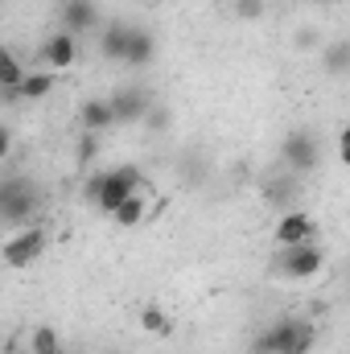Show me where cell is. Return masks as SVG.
Segmentation results:
<instances>
[{
    "label": "cell",
    "mask_w": 350,
    "mask_h": 354,
    "mask_svg": "<svg viewBox=\"0 0 350 354\" xmlns=\"http://www.w3.org/2000/svg\"><path fill=\"white\" fill-rule=\"evenodd\" d=\"M12 145H17V136H12V128L8 124H0V161L12 153Z\"/></svg>",
    "instance_id": "cell-22"
},
{
    "label": "cell",
    "mask_w": 350,
    "mask_h": 354,
    "mask_svg": "<svg viewBox=\"0 0 350 354\" xmlns=\"http://www.w3.org/2000/svg\"><path fill=\"white\" fill-rule=\"evenodd\" d=\"M21 79H25V62H21L8 46H0V95H4L8 103H17V87H21Z\"/></svg>",
    "instance_id": "cell-12"
},
{
    "label": "cell",
    "mask_w": 350,
    "mask_h": 354,
    "mask_svg": "<svg viewBox=\"0 0 350 354\" xmlns=\"http://www.w3.org/2000/svg\"><path fill=\"white\" fill-rule=\"evenodd\" d=\"M272 268H276L284 280H313V276H322V268H326V252H322L317 243H288V248H280V256H276Z\"/></svg>",
    "instance_id": "cell-4"
},
{
    "label": "cell",
    "mask_w": 350,
    "mask_h": 354,
    "mask_svg": "<svg viewBox=\"0 0 350 354\" xmlns=\"http://www.w3.org/2000/svg\"><path fill=\"white\" fill-rule=\"evenodd\" d=\"M140 169L136 165H116V169H107V174H91L87 181V202L95 206V210H103V214H111L128 194H136L140 189Z\"/></svg>",
    "instance_id": "cell-2"
},
{
    "label": "cell",
    "mask_w": 350,
    "mask_h": 354,
    "mask_svg": "<svg viewBox=\"0 0 350 354\" xmlns=\"http://www.w3.org/2000/svg\"><path fill=\"white\" fill-rule=\"evenodd\" d=\"M280 161L293 169V174H309L317 161H322V149H317V136L313 132H305V128H297V132H288L284 140H280Z\"/></svg>",
    "instance_id": "cell-6"
},
{
    "label": "cell",
    "mask_w": 350,
    "mask_h": 354,
    "mask_svg": "<svg viewBox=\"0 0 350 354\" xmlns=\"http://www.w3.org/2000/svg\"><path fill=\"white\" fill-rule=\"evenodd\" d=\"M29 351L33 354H62V338H58V330H54V326H37V330L29 334Z\"/></svg>",
    "instance_id": "cell-18"
},
{
    "label": "cell",
    "mask_w": 350,
    "mask_h": 354,
    "mask_svg": "<svg viewBox=\"0 0 350 354\" xmlns=\"http://www.w3.org/2000/svg\"><path fill=\"white\" fill-rule=\"evenodd\" d=\"M153 58H157V37H153L149 29H136V25H132L128 46H124V62H128V66H149Z\"/></svg>",
    "instance_id": "cell-11"
},
{
    "label": "cell",
    "mask_w": 350,
    "mask_h": 354,
    "mask_svg": "<svg viewBox=\"0 0 350 354\" xmlns=\"http://www.w3.org/2000/svg\"><path fill=\"white\" fill-rule=\"evenodd\" d=\"M145 214H149V198L136 189V194H128V198L107 214V218H111L116 227H140V223H145Z\"/></svg>",
    "instance_id": "cell-14"
},
{
    "label": "cell",
    "mask_w": 350,
    "mask_h": 354,
    "mask_svg": "<svg viewBox=\"0 0 350 354\" xmlns=\"http://www.w3.org/2000/svg\"><path fill=\"white\" fill-rule=\"evenodd\" d=\"M326 71L330 75H347L350 71V46L347 41H330L326 46Z\"/></svg>",
    "instance_id": "cell-19"
},
{
    "label": "cell",
    "mask_w": 350,
    "mask_h": 354,
    "mask_svg": "<svg viewBox=\"0 0 350 354\" xmlns=\"http://www.w3.org/2000/svg\"><path fill=\"white\" fill-rule=\"evenodd\" d=\"M272 235H276L280 248H288V243H313L317 239V223L305 210H288V214L276 218V231Z\"/></svg>",
    "instance_id": "cell-9"
},
{
    "label": "cell",
    "mask_w": 350,
    "mask_h": 354,
    "mask_svg": "<svg viewBox=\"0 0 350 354\" xmlns=\"http://www.w3.org/2000/svg\"><path fill=\"white\" fill-rule=\"evenodd\" d=\"M8 354H12V351H8Z\"/></svg>",
    "instance_id": "cell-23"
},
{
    "label": "cell",
    "mask_w": 350,
    "mask_h": 354,
    "mask_svg": "<svg viewBox=\"0 0 350 354\" xmlns=\"http://www.w3.org/2000/svg\"><path fill=\"white\" fill-rule=\"evenodd\" d=\"M58 17H62V29L66 33H91L95 25H99V8H95V0H62V8H58Z\"/></svg>",
    "instance_id": "cell-10"
},
{
    "label": "cell",
    "mask_w": 350,
    "mask_h": 354,
    "mask_svg": "<svg viewBox=\"0 0 350 354\" xmlns=\"http://www.w3.org/2000/svg\"><path fill=\"white\" fill-rule=\"evenodd\" d=\"M37 58H42V66H46V71L62 75V71H71V66L79 62V37H75V33H66V29H58V33H50V37L42 41Z\"/></svg>",
    "instance_id": "cell-7"
},
{
    "label": "cell",
    "mask_w": 350,
    "mask_h": 354,
    "mask_svg": "<svg viewBox=\"0 0 350 354\" xmlns=\"http://www.w3.org/2000/svg\"><path fill=\"white\" fill-rule=\"evenodd\" d=\"M54 83H58V79H54V71H46V66H42V71H25V79H21V87H17V103H21V99H25V103L46 99V95L54 91Z\"/></svg>",
    "instance_id": "cell-13"
},
{
    "label": "cell",
    "mask_w": 350,
    "mask_h": 354,
    "mask_svg": "<svg viewBox=\"0 0 350 354\" xmlns=\"http://www.w3.org/2000/svg\"><path fill=\"white\" fill-rule=\"evenodd\" d=\"M46 243H50L46 227H21V231H17V235L0 248V260H4L8 268H17V272H21V268H29L37 256H42V252H46Z\"/></svg>",
    "instance_id": "cell-5"
},
{
    "label": "cell",
    "mask_w": 350,
    "mask_h": 354,
    "mask_svg": "<svg viewBox=\"0 0 350 354\" xmlns=\"http://www.w3.org/2000/svg\"><path fill=\"white\" fill-rule=\"evenodd\" d=\"M95 153H99V136H95V132H83V140H79V157L91 161Z\"/></svg>",
    "instance_id": "cell-20"
},
{
    "label": "cell",
    "mask_w": 350,
    "mask_h": 354,
    "mask_svg": "<svg viewBox=\"0 0 350 354\" xmlns=\"http://www.w3.org/2000/svg\"><path fill=\"white\" fill-rule=\"evenodd\" d=\"M235 12H239V17H264V0H239Z\"/></svg>",
    "instance_id": "cell-21"
},
{
    "label": "cell",
    "mask_w": 350,
    "mask_h": 354,
    "mask_svg": "<svg viewBox=\"0 0 350 354\" xmlns=\"http://www.w3.org/2000/svg\"><path fill=\"white\" fill-rule=\"evenodd\" d=\"M128 33H132V25H124V21H111V25L103 29V37H99V54H103V58H111V62H124Z\"/></svg>",
    "instance_id": "cell-15"
},
{
    "label": "cell",
    "mask_w": 350,
    "mask_h": 354,
    "mask_svg": "<svg viewBox=\"0 0 350 354\" xmlns=\"http://www.w3.org/2000/svg\"><path fill=\"white\" fill-rule=\"evenodd\" d=\"M107 107H111V120L116 124H136V120H145L153 111V99H149L145 87H120L107 99Z\"/></svg>",
    "instance_id": "cell-8"
},
{
    "label": "cell",
    "mask_w": 350,
    "mask_h": 354,
    "mask_svg": "<svg viewBox=\"0 0 350 354\" xmlns=\"http://www.w3.org/2000/svg\"><path fill=\"white\" fill-rule=\"evenodd\" d=\"M79 124H83V132H103V128H111L116 120H111V107H107V99H87L83 107H79Z\"/></svg>",
    "instance_id": "cell-16"
},
{
    "label": "cell",
    "mask_w": 350,
    "mask_h": 354,
    "mask_svg": "<svg viewBox=\"0 0 350 354\" xmlns=\"http://www.w3.org/2000/svg\"><path fill=\"white\" fill-rule=\"evenodd\" d=\"M140 330L153 334V338H165V334H174V322H169V313L161 305H145L140 309Z\"/></svg>",
    "instance_id": "cell-17"
},
{
    "label": "cell",
    "mask_w": 350,
    "mask_h": 354,
    "mask_svg": "<svg viewBox=\"0 0 350 354\" xmlns=\"http://www.w3.org/2000/svg\"><path fill=\"white\" fill-rule=\"evenodd\" d=\"M317 346V326L301 317H280L256 338V354H309Z\"/></svg>",
    "instance_id": "cell-1"
},
{
    "label": "cell",
    "mask_w": 350,
    "mask_h": 354,
    "mask_svg": "<svg viewBox=\"0 0 350 354\" xmlns=\"http://www.w3.org/2000/svg\"><path fill=\"white\" fill-rule=\"evenodd\" d=\"M37 210H42V194H37V185L29 177H21V174L0 177V223L25 227Z\"/></svg>",
    "instance_id": "cell-3"
}]
</instances>
